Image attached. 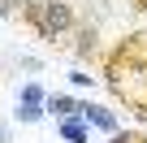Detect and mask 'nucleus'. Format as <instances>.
Returning a JSON list of instances; mask_svg holds the SVG:
<instances>
[{
	"mask_svg": "<svg viewBox=\"0 0 147 143\" xmlns=\"http://www.w3.org/2000/svg\"><path fill=\"white\" fill-rule=\"evenodd\" d=\"M82 121L95 126V130H104V134H117V130H121V126H117V113H108V108H100V104H82Z\"/></svg>",
	"mask_w": 147,
	"mask_h": 143,
	"instance_id": "7ed1b4c3",
	"label": "nucleus"
},
{
	"mask_svg": "<svg viewBox=\"0 0 147 143\" xmlns=\"http://www.w3.org/2000/svg\"><path fill=\"white\" fill-rule=\"evenodd\" d=\"M0 9H5V18H18V9H22V5H18V0H5Z\"/></svg>",
	"mask_w": 147,
	"mask_h": 143,
	"instance_id": "9d476101",
	"label": "nucleus"
},
{
	"mask_svg": "<svg viewBox=\"0 0 147 143\" xmlns=\"http://www.w3.org/2000/svg\"><path fill=\"white\" fill-rule=\"evenodd\" d=\"M22 22H26L39 39L61 43V39H69L74 30H78V9H74L69 0H39L35 9L22 13Z\"/></svg>",
	"mask_w": 147,
	"mask_h": 143,
	"instance_id": "f257e3e1",
	"label": "nucleus"
},
{
	"mask_svg": "<svg viewBox=\"0 0 147 143\" xmlns=\"http://www.w3.org/2000/svg\"><path fill=\"white\" fill-rule=\"evenodd\" d=\"M69 83H74V87H91V83H95V74H87V69H74Z\"/></svg>",
	"mask_w": 147,
	"mask_h": 143,
	"instance_id": "1a4fd4ad",
	"label": "nucleus"
},
{
	"mask_svg": "<svg viewBox=\"0 0 147 143\" xmlns=\"http://www.w3.org/2000/svg\"><path fill=\"white\" fill-rule=\"evenodd\" d=\"M13 113H18V121H26V126H30V121H39V117H43V108H22V104H18V108H13Z\"/></svg>",
	"mask_w": 147,
	"mask_h": 143,
	"instance_id": "6e6552de",
	"label": "nucleus"
},
{
	"mask_svg": "<svg viewBox=\"0 0 147 143\" xmlns=\"http://www.w3.org/2000/svg\"><path fill=\"white\" fill-rule=\"evenodd\" d=\"M18 104H22V108H43V113H48V91H43L39 83H26V87L18 91Z\"/></svg>",
	"mask_w": 147,
	"mask_h": 143,
	"instance_id": "423d86ee",
	"label": "nucleus"
},
{
	"mask_svg": "<svg viewBox=\"0 0 147 143\" xmlns=\"http://www.w3.org/2000/svg\"><path fill=\"white\" fill-rule=\"evenodd\" d=\"M108 143H147V139L134 134V130H117V134H108Z\"/></svg>",
	"mask_w": 147,
	"mask_h": 143,
	"instance_id": "0eeeda50",
	"label": "nucleus"
},
{
	"mask_svg": "<svg viewBox=\"0 0 147 143\" xmlns=\"http://www.w3.org/2000/svg\"><path fill=\"white\" fill-rule=\"evenodd\" d=\"M48 113L61 121V117H82V100L74 96H48Z\"/></svg>",
	"mask_w": 147,
	"mask_h": 143,
	"instance_id": "39448f33",
	"label": "nucleus"
},
{
	"mask_svg": "<svg viewBox=\"0 0 147 143\" xmlns=\"http://www.w3.org/2000/svg\"><path fill=\"white\" fill-rule=\"evenodd\" d=\"M95 52H100V30H95V22H78V30H74V56L87 61V56H95Z\"/></svg>",
	"mask_w": 147,
	"mask_h": 143,
	"instance_id": "f03ea898",
	"label": "nucleus"
},
{
	"mask_svg": "<svg viewBox=\"0 0 147 143\" xmlns=\"http://www.w3.org/2000/svg\"><path fill=\"white\" fill-rule=\"evenodd\" d=\"M56 134H61L65 143H87V139H91V126H87L82 117H61V121H56Z\"/></svg>",
	"mask_w": 147,
	"mask_h": 143,
	"instance_id": "20e7f679",
	"label": "nucleus"
},
{
	"mask_svg": "<svg viewBox=\"0 0 147 143\" xmlns=\"http://www.w3.org/2000/svg\"><path fill=\"white\" fill-rule=\"evenodd\" d=\"M134 5H138V9H143V13H147V0H134Z\"/></svg>",
	"mask_w": 147,
	"mask_h": 143,
	"instance_id": "9b49d317",
	"label": "nucleus"
}]
</instances>
